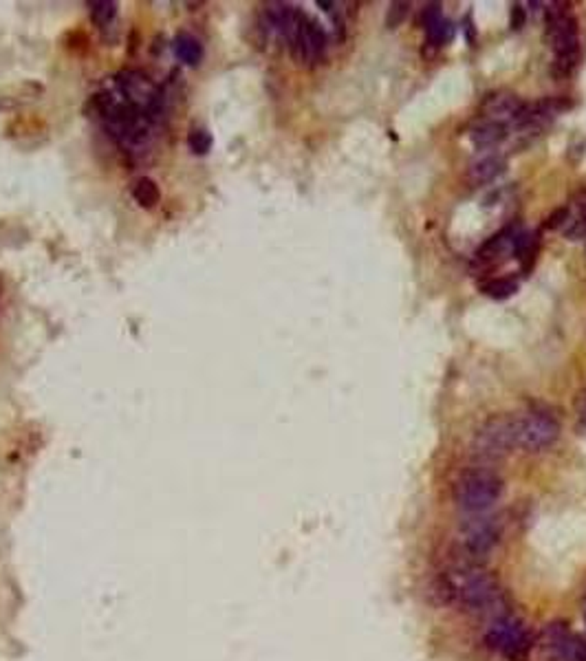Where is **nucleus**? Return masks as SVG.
Returning a JSON list of instances; mask_svg holds the SVG:
<instances>
[{
	"mask_svg": "<svg viewBox=\"0 0 586 661\" xmlns=\"http://www.w3.org/2000/svg\"><path fill=\"white\" fill-rule=\"evenodd\" d=\"M544 9L547 31L544 38L554 49L556 58H575L580 56V29L575 16L568 11L566 3H551Z\"/></svg>",
	"mask_w": 586,
	"mask_h": 661,
	"instance_id": "4",
	"label": "nucleus"
},
{
	"mask_svg": "<svg viewBox=\"0 0 586 661\" xmlns=\"http://www.w3.org/2000/svg\"><path fill=\"white\" fill-rule=\"evenodd\" d=\"M516 236H518V232H516L513 228L501 230L498 234L490 236V238L476 249V258L480 260V263H487V260H496L498 256H503L505 252L513 249Z\"/></svg>",
	"mask_w": 586,
	"mask_h": 661,
	"instance_id": "15",
	"label": "nucleus"
},
{
	"mask_svg": "<svg viewBox=\"0 0 586 661\" xmlns=\"http://www.w3.org/2000/svg\"><path fill=\"white\" fill-rule=\"evenodd\" d=\"M560 437V424L549 412H527L516 416V447L527 452H542Z\"/></svg>",
	"mask_w": 586,
	"mask_h": 661,
	"instance_id": "6",
	"label": "nucleus"
},
{
	"mask_svg": "<svg viewBox=\"0 0 586 661\" xmlns=\"http://www.w3.org/2000/svg\"><path fill=\"white\" fill-rule=\"evenodd\" d=\"M480 291L485 295H490V298H494V300H507V298H511L516 291H518V280H516V278H509V276L492 278V280L480 285Z\"/></svg>",
	"mask_w": 586,
	"mask_h": 661,
	"instance_id": "17",
	"label": "nucleus"
},
{
	"mask_svg": "<svg viewBox=\"0 0 586 661\" xmlns=\"http://www.w3.org/2000/svg\"><path fill=\"white\" fill-rule=\"evenodd\" d=\"M172 49H175L177 58L187 66H197L203 60V44L189 33H177Z\"/></svg>",
	"mask_w": 586,
	"mask_h": 661,
	"instance_id": "16",
	"label": "nucleus"
},
{
	"mask_svg": "<svg viewBox=\"0 0 586 661\" xmlns=\"http://www.w3.org/2000/svg\"><path fill=\"white\" fill-rule=\"evenodd\" d=\"M575 410H578V414H580V419H582V424L586 426V388L578 395V399H575Z\"/></svg>",
	"mask_w": 586,
	"mask_h": 661,
	"instance_id": "24",
	"label": "nucleus"
},
{
	"mask_svg": "<svg viewBox=\"0 0 586 661\" xmlns=\"http://www.w3.org/2000/svg\"><path fill=\"white\" fill-rule=\"evenodd\" d=\"M544 648L558 661H586V641L556 622L544 629Z\"/></svg>",
	"mask_w": 586,
	"mask_h": 661,
	"instance_id": "9",
	"label": "nucleus"
},
{
	"mask_svg": "<svg viewBox=\"0 0 586 661\" xmlns=\"http://www.w3.org/2000/svg\"><path fill=\"white\" fill-rule=\"evenodd\" d=\"M568 221H571V210H568V207H558V210H554V212L547 216L544 228H549V230H560V228H566Z\"/></svg>",
	"mask_w": 586,
	"mask_h": 661,
	"instance_id": "22",
	"label": "nucleus"
},
{
	"mask_svg": "<svg viewBox=\"0 0 586 661\" xmlns=\"http://www.w3.org/2000/svg\"><path fill=\"white\" fill-rule=\"evenodd\" d=\"M450 593L472 613H498V604H501V588L498 582L490 576L487 571L478 567H465L454 571V578L450 580Z\"/></svg>",
	"mask_w": 586,
	"mask_h": 661,
	"instance_id": "2",
	"label": "nucleus"
},
{
	"mask_svg": "<svg viewBox=\"0 0 586 661\" xmlns=\"http://www.w3.org/2000/svg\"><path fill=\"white\" fill-rule=\"evenodd\" d=\"M159 187H157V183H154L152 179H148V177H144V179H139L135 185H132V199L139 203L142 207H152V205H157L159 203Z\"/></svg>",
	"mask_w": 586,
	"mask_h": 661,
	"instance_id": "19",
	"label": "nucleus"
},
{
	"mask_svg": "<svg viewBox=\"0 0 586 661\" xmlns=\"http://www.w3.org/2000/svg\"><path fill=\"white\" fill-rule=\"evenodd\" d=\"M525 20H527V11L523 9V5H513L511 7V29L520 31L525 27Z\"/></svg>",
	"mask_w": 586,
	"mask_h": 661,
	"instance_id": "23",
	"label": "nucleus"
},
{
	"mask_svg": "<svg viewBox=\"0 0 586 661\" xmlns=\"http://www.w3.org/2000/svg\"><path fill=\"white\" fill-rule=\"evenodd\" d=\"M509 137V128L503 121H492V119H482L470 130V142L476 150H490L496 148L498 144H503Z\"/></svg>",
	"mask_w": 586,
	"mask_h": 661,
	"instance_id": "14",
	"label": "nucleus"
},
{
	"mask_svg": "<svg viewBox=\"0 0 586 661\" xmlns=\"http://www.w3.org/2000/svg\"><path fill=\"white\" fill-rule=\"evenodd\" d=\"M503 478L490 467H472L454 483V502L468 514H485L503 496Z\"/></svg>",
	"mask_w": 586,
	"mask_h": 661,
	"instance_id": "1",
	"label": "nucleus"
},
{
	"mask_svg": "<svg viewBox=\"0 0 586 661\" xmlns=\"http://www.w3.org/2000/svg\"><path fill=\"white\" fill-rule=\"evenodd\" d=\"M525 109V101L513 95L509 91H496V93H490L485 99L480 104V113H482V119H492V121H513L516 117L520 115V111Z\"/></svg>",
	"mask_w": 586,
	"mask_h": 661,
	"instance_id": "11",
	"label": "nucleus"
},
{
	"mask_svg": "<svg viewBox=\"0 0 586 661\" xmlns=\"http://www.w3.org/2000/svg\"><path fill=\"white\" fill-rule=\"evenodd\" d=\"M287 40H289L293 58L306 64L322 60L326 54V47H329V38H326V31L322 29V25L306 18L304 13Z\"/></svg>",
	"mask_w": 586,
	"mask_h": 661,
	"instance_id": "8",
	"label": "nucleus"
},
{
	"mask_svg": "<svg viewBox=\"0 0 586 661\" xmlns=\"http://www.w3.org/2000/svg\"><path fill=\"white\" fill-rule=\"evenodd\" d=\"M421 25L425 29V44H430L432 49L443 47L445 42L452 40V25L443 18L441 13V5H428L423 9L421 16Z\"/></svg>",
	"mask_w": 586,
	"mask_h": 661,
	"instance_id": "13",
	"label": "nucleus"
},
{
	"mask_svg": "<svg viewBox=\"0 0 586 661\" xmlns=\"http://www.w3.org/2000/svg\"><path fill=\"white\" fill-rule=\"evenodd\" d=\"M187 144L197 154H205V152H210V148H212V135L208 130H203V128H197V130L189 132Z\"/></svg>",
	"mask_w": 586,
	"mask_h": 661,
	"instance_id": "20",
	"label": "nucleus"
},
{
	"mask_svg": "<svg viewBox=\"0 0 586 661\" xmlns=\"http://www.w3.org/2000/svg\"><path fill=\"white\" fill-rule=\"evenodd\" d=\"M501 523L485 514H470V518L461 525L463 547L474 558H482V555L492 553L498 540H501Z\"/></svg>",
	"mask_w": 586,
	"mask_h": 661,
	"instance_id": "7",
	"label": "nucleus"
},
{
	"mask_svg": "<svg viewBox=\"0 0 586 661\" xmlns=\"http://www.w3.org/2000/svg\"><path fill=\"white\" fill-rule=\"evenodd\" d=\"M584 619H586V604H584Z\"/></svg>",
	"mask_w": 586,
	"mask_h": 661,
	"instance_id": "26",
	"label": "nucleus"
},
{
	"mask_svg": "<svg viewBox=\"0 0 586 661\" xmlns=\"http://www.w3.org/2000/svg\"><path fill=\"white\" fill-rule=\"evenodd\" d=\"M575 203H578V207L582 212H586V187H582L580 192L575 194Z\"/></svg>",
	"mask_w": 586,
	"mask_h": 661,
	"instance_id": "25",
	"label": "nucleus"
},
{
	"mask_svg": "<svg viewBox=\"0 0 586 661\" xmlns=\"http://www.w3.org/2000/svg\"><path fill=\"white\" fill-rule=\"evenodd\" d=\"M516 447V419L513 416H494L482 426L472 443L478 459L498 461Z\"/></svg>",
	"mask_w": 586,
	"mask_h": 661,
	"instance_id": "5",
	"label": "nucleus"
},
{
	"mask_svg": "<svg viewBox=\"0 0 586 661\" xmlns=\"http://www.w3.org/2000/svg\"><path fill=\"white\" fill-rule=\"evenodd\" d=\"M485 641L494 653L509 661H525L533 643L531 633L523 624V619L511 613H496L492 617L485 633Z\"/></svg>",
	"mask_w": 586,
	"mask_h": 661,
	"instance_id": "3",
	"label": "nucleus"
},
{
	"mask_svg": "<svg viewBox=\"0 0 586 661\" xmlns=\"http://www.w3.org/2000/svg\"><path fill=\"white\" fill-rule=\"evenodd\" d=\"M410 13V3H390L386 13V29H397Z\"/></svg>",
	"mask_w": 586,
	"mask_h": 661,
	"instance_id": "21",
	"label": "nucleus"
},
{
	"mask_svg": "<svg viewBox=\"0 0 586 661\" xmlns=\"http://www.w3.org/2000/svg\"><path fill=\"white\" fill-rule=\"evenodd\" d=\"M115 84H117L119 95L126 97L137 109H144V111L148 109L152 97L157 95L154 82L144 71H137V68H124V71H119L115 78Z\"/></svg>",
	"mask_w": 586,
	"mask_h": 661,
	"instance_id": "10",
	"label": "nucleus"
},
{
	"mask_svg": "<svg viewBox=\"0 0 586 661\" xmlns=\"http://www.w3.org/2000/svg\"><path fill=\"white\" fill-rule=\"evenodd\" d=\"M89 7H91V18L101 33L113 29V25L117 20V3H104V0H97V3H89Z\"/></svg>",
	"mask_w": 586,
	"mask_h": 661,
	"instance_id": "18",
	"label": "nucleus"
},
{
	"mask_svg": "<svg viewBox=\"0 0 586 661\" xmlns=\"http://www.w3.org/2000/svg\"><path fill=\"white\" fill-rule=\"evenodd\" d=\"M507 170V159L498 152H487L474 159L468 168V181L472 185H487Z\"/></svg>",
	"mask_w": 586,
	"mask_h": 661,
	"instance_id": "12",
	"label": "nucleus"
}]
</instances>
